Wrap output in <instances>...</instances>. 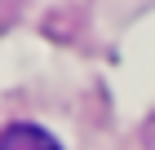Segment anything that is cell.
I'll list each match as a JSON object with an SVG mask.
<instances>
[{
    "label": "cell",
    "mask_w": 155,
    "mask_h": 150,
    "mask_svg": "<svg viewBox=\"0 0 155 150\" xmlns=\"http://www.w3.org/2000/svg\"><path fill=\"white\" fill-rule=\"evenodd\" d=\"M0 150H62L40 124H9L0 132Z\"/></svg>",
    "instance_id": "obj_1"
}]
</instances>
